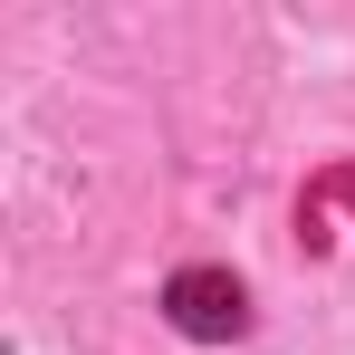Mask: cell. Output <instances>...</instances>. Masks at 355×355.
Listing matches in <instances>:
<instances>
[{"label":"cell","instance_id":"6da1fadb","mask_svg":"<svg viewBox=\"0 0 355 355\" xmlns=\"http://www.w3.org/2000/svg\"><path fill=\"white\" fill-rule=\"evenodd\" d=\"M164 307H173L182 336H202V346H221V336H240V327H250V297H240L231 269H182L173 288H164Z\"/></svg>","mask_w":355,"mask_h":355}]
</instances>
